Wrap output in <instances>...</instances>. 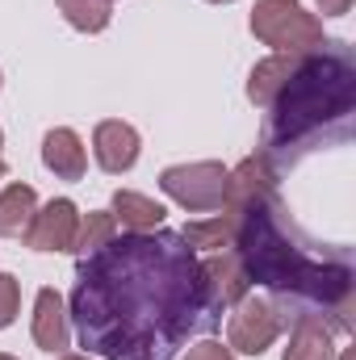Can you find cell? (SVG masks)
<instances>
[{"label": "cell", "instance_id": "6da1fadb", "mask_svg": "<svg viewBox=\"0 0 356 360\" xmlns=\"http://www.w3.org/2000/svg\"><path fill=\"white\" fill-rule=\"evenodd\" d=\"M72 319L105 360H172L189 335L218 327L201 293V260L172 231H126L80 252Z\"/></svg>", "mask_w": 356, "mask_h": 360}, {"label": "cell", "instance_id": "7a4b0ae2", "mask_svg": "<svg viewBox=\"0 0 356 360\" xmlns=\"http://www.w3.org/2000/svg\"><path fill=\"white\" fill-rule=\"evenodd\" d=\"M231 222V252L248 269V281L268 289V306L289 323H323L331 331H352L356 276L348 260L310 256L276 197V184L248 201L222 205Z\"/></svg>", "mask_w": 356, "mask_h": 360}, {"label": "cell", "instance_id": "3957f363", "mask_svg": "<svg viewBox=\"0 0 356 360\" xmlns=\"http://www.w3.org/2000/svg\"><path fill=\"white\" fill-rule=\"evenodd\" d=\"M356 105V63L344 42H327L319 51L298 55V68L289 84L268 105V130L260 155H289V147H302L319 139L327 126L348 122Z\"/></svg>", "mask_w": 356, "mask_h": 360}, {"label": "cell", "instance_id": "277c9868", "mask_svg": "<svg viewBox=\"0 0 356 360\" xmlns=\"http://www.w3.org/2000/svg\"><path fill=\"white\" fill-rule=\"evenodd\" d=\"M252 34L276 55H306L323 46V21L298 0H260L252 8Z\"/></svg>", "mask_w": 356, "mask_h": 360}, {"label": "cell", "instance_id": "5b68a950", "mask_svg": "<svg viewBox=\"0 0 356 360\" xmlns=\"http://www.w3.org/2000/svg\"><path fill=\"white\" fill-rule=\"evenodd\" d=\"M160 188L189 214H210L222 210V193H227V168L214 160L201 164H172L160 172Z\"/></svg>", "mask_w": 356, "mask_h": 360}, {"label": "cell", "instance_id": "8992f818", "mask_svg": "<svg viewBox=\"0 0 356 360\" xmlns=\"http://www.w3.org/2000/svg\"><path fill=\"white\" fill-rule=\"evenodd\" d=\"M276 335H281V319H276V310L268 302L248 293L239 306H231V319H227V348L231 352L265 356L276 344Z\"/></svg>", "mask_w": 356, "mask_h": 360}, {"label": "cell", "instance_id": "52a82bcc", "mask_svg": "<svg viewBox=\"0 0 356 360\" xmlns=\"http://www.w3.org/2000/svg\"><path fill=\"white\" fill-rule=\"evenodd\" d=\"M76 231H80L76 201L55 197L42 210H34V218L25 226V248H34V252H72L76 248Z\"/></svg>", "mask_w": 356, "mask_h": 360}, {"label": "cell", "instance_id": "ba28073f", "mask_svg": "<svg viewBox=\"0 0 356 360\" xmlns=\"http://www.w3.org/2000/svg\"><path fill=\"white\" fill-rule=\"evenodd\" d=\"M201 293H205V302H210L214 314L239 306V302L252 293L248 269L239 264L235 252H214L210 260H201Z\"/></svg>", "mask_w": 356, "mask_h": 360}, {"label": "cell", "instance_id": "9c48e42d", "mask_svg": "<svg viewBox=\"0 0 356 360\" xmlns=\"http://www.w3.org/2000/svg\"><path fill=\"white\" fill-rule=\"evenodd\" d=\"M139 130L130 126V122H117V117H109V122H101L96 130H92V155H96V164L109 172V176H122V172H130L134 164H139Z\"/></svg>", "mask_w": 356, "mask_h": 360}, {"label": "cell", "instance_id": "30bf717a", "mask_svg": "<svg viewBox=\"0 0 356 360\" xmlns=\"http://www.w3.org/2000/svg\"><path fill=\"white\" fill-rule=\"evenodd\" d=\"M34 344L42 348V352H63L68 348V340H72V331H68V310H63V297H59V289H38V297H34Z\"/></svg>", "mask_w": 356, "mask_h": 360}, {"label": "cell", "instance_id": "8fae6325", "mask_svg": "<svg viewBox=\"0 0 356 360\" xmlns=\"http://www.w3.org/2000/svg\"><path fill=\"white\" fill-rule=\"evenodd\" d=\"M42 164H46V172H55L59 180H80L84 168H89V155H84L80 134L68 130V126L46 130V139H42Z\"/></svg>", "mask_w": 356, "mask_h": 360}, {"label": "cell", "instance_id": "7c38bea8", "mask_svg": "<svg viewBox=\"0 0 356 360\" xmlns=\"http://www.w3.org/2000/svg\"><path fill=\"white\" fill-rule=\"evenodd\" d=\"M109 214H113V222L122 231H160L164 218H168V210L155 197L134 193V188H117L113 201H109Z\"/></svg>", "mask_w": 356, "mask_h": 360}, {"label": "cell", "instance_id": "4fadbf2b", "mask_svg": "<svg viewBox=\"0 0 356 360\" xmlns=\"http://www.w3.org/2000/svg\"><path fill=\"white\" fill-rule=\"evenodd\" d=\"M293 68H298V55H272L265 63H256L252 76H248V101L260 105V109H268V105L276 101V92L289 84Z\"/></svg>", "mask_w": 356, "mask_h": 360}, {"label": "cell", "instance_id": "5bb4252c", "mask_svg": "<svg viewBox=\"0 0 356 360\" xmlns=\"http://www.w3.org/2000/svg\"><path fill=\"white\" fill-rule=\"evenodd\" d=\"M281 360H336V331L323 323H293Z\"/></svg>", "mask_w": 356, "mask_h": 360}, {"label": "cell", "instance_id": "9a60e30c", "mask_svg": "<svg viewBox=\"0 0 356 360\" xmlns=\"http://www.w3.org/2000/svg\"><path fill=\"white\" fill-rule=\"evenodd\" d=\"M34 210H38V193L30 184H8L0 193V235H8V239L13 235H25Z\"/></svg>", "mask_w": 356, "mask_h": 360}, {"label": "cell", "instance_id": "2e32d148", "mask_svg": "<svg viewBox=\"0 0 356 360\" xmlns=\"http://www.w3.org/2000/svg\"><path fill=\"white\" fill-rule=\"evenodd\" d=\"M59 4V13L68 17V25L72 30H80V34H101L105 25H109V0H55Z\"/></svg>", "mask_w": 356, "mask_h": 360}, {"label": "cell", "instance_id": "e0dca14e", "mask_svg": "<svg viewBox=\"0 0 356 360\" xmlns=\"http://www.w3.org/2000/svg\"><path fill=\"white\" fill-rule=\"evenodd\" d=\"M180 239L193 252H222V248H231V222H227V214H218L210 222H189L180 231Z\"/></svg>", "mask_w": 356, "mask_h": 360}, {"label": "cell", "instance_id": "ac0fdd59", "mask_svg": "<svg viewBox=\"0 0 356 360\" xmlns=\"http://www.w3.org/2000/svg\"><path fill=\"white\" fill-rule=\"evenodd\" d=\"M117 235V222H113V214L109 210H92L80 218V231H76V248L72 252H92V248H101L105 239H113Z\"/></svg>", "mask_w": 356, "mask_h": 360}, {"label": "cell", "instance_id": "d6986e66", "mask_svg": "<svg viewBox=\"0 0 356 360\" xmlns=\"http://www.w3.org/2000/svg\"><path fill=\"white\" fill-rule=\"evenodd\" d=\"M17 306H21V285H17V276L0 272V331H4V327H13Z\"/></svg>", "mask_w": 356, "mask_h": 360}, {"label": "cell", "instance_id": "ffe728a7", "mask_svg": "<svg viewBox=\"0 0 356 360\" xmlns=\"http://www.w3.org/2000/svg\"><path fill=\"white\" fill-rule=\"evenodd\" d=\"M184 360H235V352L222 348V344H214V340H201V344H193L184 352Z\"/></svg>", "mask_w": 356, "mask_h": 360}, {"label": "cell", "instance_id": "44dd1931", "mask_svg": "<svg viewBox=\"0 0 356 360\" xmlns=\"http://www.w3.org/2000/svg\"><path fill=\"white\" fill-rule=\"evenodd\" d=\"M319 8H323L327 17H344V13L352 8V0H319Z\"/></svg>", "mask_w": 356, "mask_h": 360}, {"label": "cell", "instance_id": "7402d4cb", "mask_svg": "<svg viewBox=\"0 0 356 360\" xmlns=\"http://www.w3.org/2000/svg\"><path fill=\"white\" fill-rule=\"evenodd\" d=\"M0 147H4V134H0ZM0 180H4V155H0Z\"/></svg>", "mask_w": 356, "mask_h": 360}, {"label": "cell", "instance_id": "603a6c76", "mask_svg": "<svg viewBox=\"0 0 356 360\" xmlns=\"http://www.w3.org/2000/svg\"><path fill=\"white\" fill-rule=\"evenodd\" d=\"M59 360H89V356H59Z\"/></svg>", "mask_w": 356, "mask_h": 360}, {"label": "cell", "instance_id": "cb8c5ba5", "mask_svg": "<svg viewBox=\"0 0 356 360\" xmlns=\"http://www.w3.org/2000/svg\"><path fill=\"white\" fill-rule=\"evenodd\" d=\"M0 360H17V356H8V352H0Z\"/></svg>", "mask_w": 356, "mask_h": 360}, {"label": "cell", "instance_id": "d4e9b609", "mask_svg": "<svg viewBox=\"0 0 356 360\" xmlns=\"http://www.w3.org/2000/svg\"><path fill=\"white\" fill-rule=\"evenodd\" d=\"M210 4H231V0H210Z\"/></svg>", "mask_w": 356, "mask_h": 360}]
</instances>
